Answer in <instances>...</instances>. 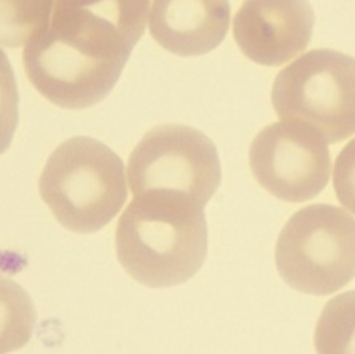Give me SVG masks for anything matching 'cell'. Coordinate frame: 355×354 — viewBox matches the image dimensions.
Masks as SVG:
<instances>
[{"mask_svg":"<svg viewBox=\"0 0 355 354\" xmlns=\"http://www.w3.org/2000/svg\"><path fill=\"white\" fill-rule=\"evenodd\" d=\"M19 18L29 83L53 105L84 110L113 90L148 22V2H34Z\"/></svg>","mask_w":355,"mask_h":354,"instance_id":"cell-1","label":"cell"},{"mask_svg":"<svg viewBox=\"0 0 355 354\" xmlns=\"http://www.w3.org/2000/svg\"><path fill=\"white\" fill-rule=\"evenodd\" d=\"M116 253L124 271L146 287L190 280L207 253L202 206L172 192L134 196L116 226Z\"/></svg>","mask_w":355,"mask_h":354,"instance_id":"cell-2","label":"cell"},{"mask_svg":"<svg viewBox=\"0 0 355 354\" xmlns=\"http://www.w3.org/2000/svg\"><path fill=\"white\" fill-rule=\"evenodd\" d=\"M39 194L63 227L92 234L108 226L128 200L123 160L92 137H71L45 163Z\"/></svg>","mask_w":355,"mask_h":354,"instance_id":"cell-3","label":"cell"},{"mask_svg":"<svg viewBox=\"0 0 355 354\" xmlns=\"http://www.w3.org/2000/svg\"><path fill=\"white\" fill-rule=\"evenodd\" d=\"M275 113L315 130L327 144L355 134V58L315 49L283 68L272 87Z\"/></svg>","mask_w":355,"mask_h":354,"instance_id":"cell-4","label":"cell"},{"mask_svg":"<svg viewBox=\"0 0 355 354\" xmlns=\"http://www.w3.org/2000/svg\"><path fill=\"white\" fill-rule=\"evenodd\" d=\"M278 274L294 290L324 296L355 277V219L333 205H309L290 217L275 246Z\"/></svg>","mask_w":355,"mask_h":354,"instance_id":"cell-5","label":"cell"},{"mask_svg":"<svg viewBox=\"0 0 355 354\" xmlns=\"http://www.w3.org/2000/svg\"><path fill=\"white\" fill-rule=\"evenodd\" d=\"M128 177L134 196L172 192L205 208L220 185V160L201 130L184 124L156 126L132 150Z\"/></svg>","mask_w":355,"mask_h":354,"instance_id":"cell-6","label":"cell"},{"mask_svg":"<svg viewBox=\"0 0 355 354\" xmlns=\"http://www.w3.org/2000/svg\"><path fill=\"white\" fill-rule=\"evenodd\" d=\"M250 166L256 180L278 200L315 199L331 174V153L320 134L294 123H273L252 140Z\"/></svg>","mask_w":355,"mask_h":354,"instance_id":"cell-7","label":"cell"},{"mask_svg":"<svg viewBox=\"0 0 355 354\" xmlns=\"http://www.w3.org/2000/svg\"><path fill=\"white\" fill-rule=\"evenodd\" d=\"M313 12L307 2L252 0L233 19V37L245 57L263 67H282L302 53L312 39Z\"/></svg>","mask_w":355,"mask_h":354,"instance_id":"cell-8","label":"cell"},{"mask_svg":"<svg viewBox=\"0 0 355 354\" xmlns=\"http://www.w3.org/2000/svg\"><path fill=\"white\" fill-rule=\"evenodd\" d=\"M150 34L162 49L180 57L214 50L230 26V3L224 0H155Z\"/></svg>","mask_w":355,"mask_h":354,"instance_id":"cell-9","label":"cell"},{"mask_svg":"<svg viewBox=\"0 0 355 354\" xmlns=\"http://www.w3.org/2000/svg\"><path fill=\"white\" fill-rule=\"evenodd\" d=\"M313 340L317 354H355V290L324 305Z\"/></svg>","mask_w":355,"mask_h":354,"instance_id":"cell-10","label":"cell"},{"mask_svg":"<svg viewBox=\"0 0 355 354\" xmlns=\"http://www.w3.org/2000/svg\"><path fill=\"white\" fill-rule=\"evenodd\" d=\"M333 187L339 203L355 214V137L339 151L334 161Z\"/></svg>","mask_w":355,"mask_h":354,"instance_id":"cell-11","label":"cell"}]
</instances>
